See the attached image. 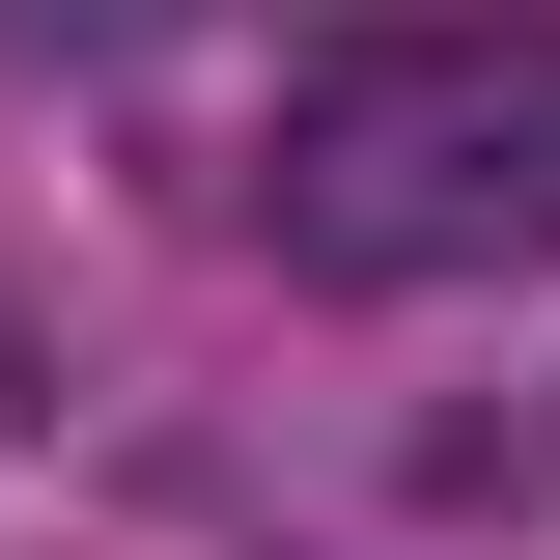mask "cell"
<instances>
[{
    "label": "cell",
    "instance_id": "7a4b0ae2",
    "mask_svg": "<svg viewBox=\"0 0 560 560\" xmlns=\"http://www.w3.org/2000/svg\"><path fill=\"white\" fill-rule=\"evenodd\" d=\"M393 28H448V0H393Z\"/></svg>",
    "mask_w": 560,
    "mask_h": 560
},
{
    "label": "cell",
    "instance_id": "6da1fadb",
    "mask_svg": "<svg viewBox=\"0 0 560 560\" xmlns=\"http://www.w3.org/2000/svg\"><path fill=\"white\" fill-rule=\"evenodd\" d=\"M280 253L308 280H560V0H448L280 84Z\"/></svg>",
    "mask_w": 560,
    "mask_h": 560
}]
</instances>
